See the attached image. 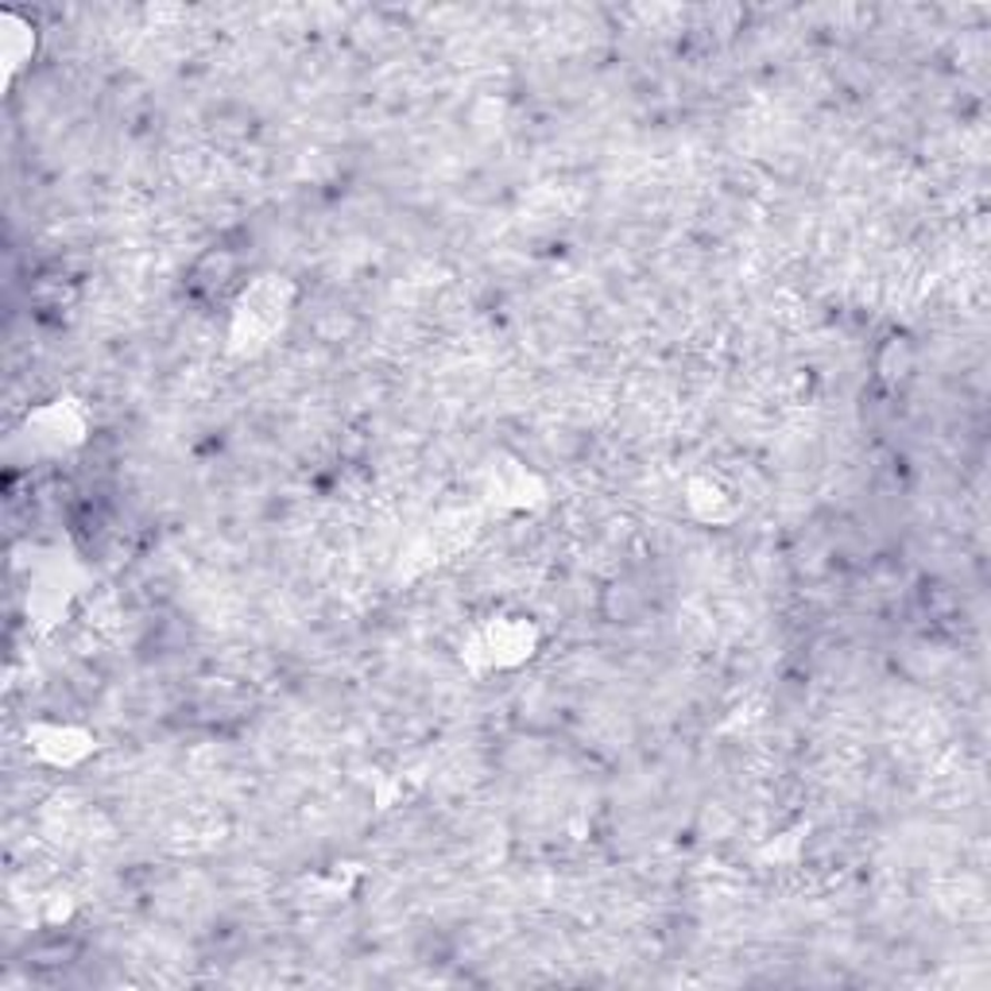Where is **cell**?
I'll return each mask as SVG.
<instances>
[{
    "label": "cell",
    "mask_w": 991,
    "mask_h": 991,
    "mask_svg": "<svg viewBox=\"0 0 991 991\" xmlns=\"http://www.w3.org/2000/svg\"><path fill=\"white\" fill-rule=\"evenodd\" d=\"M600 608H605V616L612 624H636L639 616H644V608H647V597H644V589H639L636 581L624 578V581L608 585Z\"/></svg>",
    "instance_id": "obj_1"
}]
</instances>
